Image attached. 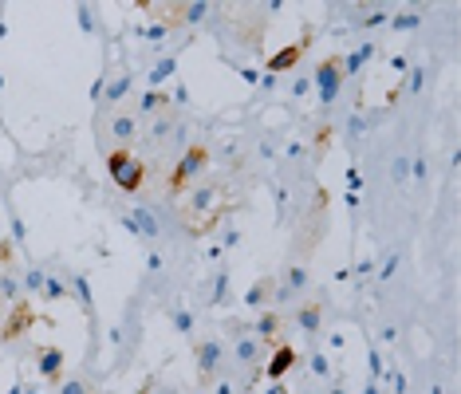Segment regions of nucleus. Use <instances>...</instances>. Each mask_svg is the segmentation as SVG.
I'll return each instance as SVG.
<instances>
[{"label":"nucleus","instance_id":"f704fd0d","mask_svg":"<svg viewBox=\"0 0 461 394\" xmlns=\"http://www.w3.org/2000/svg\"><path fill=\"white\" fill-rule=\"evenodd\" d=\"M371 375H383V359H378V351H371Z\"/></svg>","mask_w":461,"mask_h":394},{"label":"nucleus","instance_id":"c85d7f7f","mask_svg":"<svg viewBox=\"0 0 461 394\" xmlns=\"http://www.w3.org/2000/svg\"><path fill=\"white\" fill-rule=\"evenodd\" d=\"M79 24H83V32H99V20H95V9L79 4Z\"/></svg>","mask_w":461,"mask_h":394},{"label":"nucleus","instance_id":"39448f33","mask_svg":"<svg viewBox=\"0 0 461 394\" xmlns=\"http://www.w3.org/2000/svg\"><path fill=\"white\" fill-rule=\"evenodd\" d=\"M194 359H197V378H201V386H209L225 367V343L221 339H197Z\"/></svg>","mask_w":461,"mask_h":394},{"label":"nucleus","instance_id":"9b49d317","mask_svg":"<svg viewBox=\"0 0 461 394\" xmlns=\"http://www.w3.org/2000/svg\"><path fill=\"white\" fill-rule=\"evenodd\" d=\"M36 363H40V375H43V383H63V351L60 347H40V351H36Z\"/></svg>","mask_w":461,"mask_h":394},{"label":"nucleus","instance_id":"ddd939ff","mask_svg":"<svg viewBox=\"0 0 461 394\" xmlns=\"http://www.w3.org/2000/svg\"><path fill=\"white\" fill-rule=\"evenodd\" d=\"M166 12H174V24H205V16H213V4L189 0V4H170Z\"/></svg>","mask_w":461,"mask_h":394},{"label":"nucleus","instance_id":"ea45409f","mask_svg":"<svg viewBox=\"0 0 461 394\" xmlns=\"http://www.w3.org/2000/svg\"><path fill=\"white\" fill-rule=\"evenodd\" d=\"M327 394H343V390H339V386H335V390H327Z\"/></svg>","mask_w":461,"mask_h":394},{"label":"nucleus","instance_id":"6ab92c4d","mask_svg":"<svg viewBox=\"0 0 461 394\" xmlns=\"http://www.w3.org/2000/svg\"><path fill=\"white\" fill-rule=\"evenodd\" d=\"M174 127H178V122H174V115H170V111H162V115H154V122H150V130H146V138L162 146L166 138H170V130H174Z\"/></svg>","mask_w":461,"mask_h":394},{"label":"nucleus","instance_id":"72a5a7b5","mask_svg":"<svg viewBox=\"0 0 461 394\" xmlns=\"http://www.w3.org/2000/svg\"><path fill=\"white\" fill-rule=\"evenodd\" d=\"M142 36H146V40H162V36H166V24H150V28H142Z\"/></svg>","mask_w":461,"mask_h":394},{"label":"nucleus","instance_id":"cd10ccee","mask_svg":"<svg viewBox=\"0 0 461 394\" xmlns=\"http://www.w3.org/2000/svg\"><path fill=\"white\" fill-rule=\"evenodd\" d=\"M418 24H422L418 12H398V16H391V28H398V32L402 28H418Z\"/></svg>","mask_w":461,"mask_h":394},{"label":"nucleus","instance_id":"dca6fc26","mask_svg":"<svg viewBox=\"0 0 461 394\" xmlns=\"http://www.w3.org/2000/svg\"><path fill=\"white\" fill-rule=\"evenodd\" d=\"M319 324H324V304L312 300V304H304V308L296 312V327H300L304 335H316Z\"/></svg>","mask_w":461,"mask_h":394},{"label":"nucleus","instance_id":"7c9ffc66","mask_svg":"<svg viewBox=\"0 0 461 394\" xmlns=\"http://www.w3.org/2000/svg\"><path fill=\"white\" fill-rule=\"evenodd\" d=\"M422 83H426V68H414V71H410L406 91H410V95H414V91H422Z\"/></svg>","mask_w":461,"mask_h":394},{"label":"nucleus","instance_id":"2eb2a0df","mask_svg":"<svg viewBox=\"0 0 461 394\" xmlns=\"http://www.w3.org/2000/svg\"><path fill=\"white\" fill-rule=\"evenodd\" d=\"M127 225H130V229H138L142 237H158V217H154L146 206H130Z\"/></svg>","mask_w":461,"mask_h":394},{"label":"nucleus","instance_id":"423d86ee","mask_svg":"<svg viewBox=\"0 0 461 394\" xmlns=\"http://www.w3.org/2000/svg\"><path fill=\"white\" fill-rule=\"evenodd\" d=\"M312 83H316V91H319V103L332 107L335 99H339V91H343V55H327V60H319Z\"/></svg>","mask_w":461,"mask_h":394},{"label":"nucleus","instance_id":"0eeeda50","mask_svg":"<svg viewBox=\"0 0 461 394\" xmlns=\"http://www.w3.org/2000/svg\"><path fill=\"white\" fill-rule=\"evenodd\" d=\"M233 355H237V363H245L248 367V375H260L265 371V359H268V347L260 339H256L253 331H240V335H233Z\"/></svg>","mask_w":461,"mask_h":394},{"label":"nucleus","instance_id":"f3484780","mask_svg":"<svg viewBox=\"0 0 461 394\" xmlns=\"http://www.w3.org/2000/svg\"><path fill=\"white\" fill-rule=\"evenodd\" d=\"M43 300H71V292H68V280H63L60 272H55V268H48V276H43V292H40Z\"/></svg>","mask_w":461,"mask_h":394},{"label":"nucleus","instance_id":"c756f323","mask_svg":"<svg viewBox=\"0 0 461 394\" xmlns=\"http://www.w3.org/2000/svg\"><path fill=\"white\" fill-rule=\"evenodd\" d=\"M174 327H178L181 335H189L194 331V316H189V312H174Z\"/></svg>","mask_w":461,"mask_h":394},{"label":"nucleus","instance_id":"9d476101","mask_svg":"<svg viewBox=\"0 0 461 394\" xmlns=\"http://www.w3.org/2000/svg\"><path fill=\"white\" fill-rule=\"evenodd\" d=\"M248 331L256 335V339L265 343L268 351H272L276 343H284L280 339V331H284V319H280V312H260V319H256L253 327H248Z\"/></svg>","mask_w":461,"mask_h":394},{"label":"nucleus","instance_id":"c9c22d12","mask_svg":"<svg viewBox=\"0 0 461 394\" xmlns=\"http://www.w3.org/2000/svg\"><path fill=\"white\" fill-rule=\"evenodd\" d=\"M237 240H240V233H237V229H229V233H225V249H233Z\"/></svg>","mask_w":461,"mask_h":394},{"label":"nucleus","instance_id":"20e7f679","mask_svg":"<svg viewBox=\"0 0 461 394\" xmlns=\"http://www.w3.org/2000/svg\"><path fill=\"white\" fill-rule=\"evenodd\" d=\"M99 134L107 138V142H115V150H130V142H134V134H138V122H134V115H127V111H102L99 115Z\"/></svg>","mask_w":461,"mask_h":394},{"label":"nucleus","instance_id":"4468645a","mask_svg":"<svg viewBox=\"0 0 461 394\" xmlns=\"http://www.w3.org/2000/svg\"><path fill=\"white\" fill-rule=\"evenodd\" d=\"M272 292H276V276H260V280L245 292V304L248 308H268V304H272Z\"/></svg>","mask_w":461,"mask_h":394},{"label":"nucleus","instance_id":"6e6552de","mask_svg":"<svg viewBox=\"0 0 461 394\" xmlns=\"http://www.w3.org/2000/svg\"><path fill=\"white\" fill-rule=\"evenodd\" d=\"M32 324H36V312H32V304H28V300H16V304H12V308H9V319L0 324V339H4V343L20 339V335H24Z\"/></svg>","mask_w":461,"mask_h":394},{"label":"nucleus","instance_id":"f8f14e48","mask_svg":"<svg viewBox=\"0 0 461 394\" xmlns=\"http://www.w3.org/2000/svg\"><path fill=\"white\" fill-rule=\"evenodd\" d=\"M307 43H312V32H307L304 40L288 43V48H284V52L268 55V63H265V68L272 71V75H276V71H292V68H296V63H300V55H304V48H307Z\"/></svg>","mask_w":461,"mask_h":394},{"label":"nucleus","instance_id":"58836bf2","mask_svg":"<svg viewBox=\"0 0 461 394\" xmlns=\"http://www.w3.org/2000/svg\"><path fill=\"white\" fill-rule=\"evenodd\" d=\"M268 394H288V390H284V386H272V390H268Z\"/></svg>","mask_w":461,"mask_h":394},{"label":"nucleus","instance_id":"f257e3e1","mask_svg":"<svg viewBox=\"0 0 461 394\" xmlns=\"http://www.w3.org/2000/svg\"><path fill=\"white\" fill-rule=\"evenodd\" d=\"M233 209V189L225 186L221 178H205V181H194L189 193L181 197V225L197 237L213 233L217 221Z\"/></svg>","mask_w":461,"mask_h":394},{"label":"nucleus","instance_id":"2f4dec72","mask_svg":"<svg viewBox=\"0 0 461 394\" xmlns=\"http://www.w3.org/2000/svg\"><path fill=\"white\" fill-rule=\"evenodd\" d=\"M312 375H332V363H327V355H312Z\"/></svg>","mask_w":461,"mask_h":394},{"label":"nucleus","instance_id":"bb28decb","mask_svg":"<svg viewBox=\"0 0 461 394\" xmlns=\"http://www.w3.org/2000/svg\"><path fill=\"white\" fill-rule=\"evenodd\" d=\"M391 178L398 181V186L410 178V158H406V154H398V158H394V162H391Z\"/></svg>","mask_w":461,"mask_h":394},{"label":"nucleus","instance_id":"5701e85b","mask_svg":"<svg viewBox=\"0 0 461 394\" xmlns=\"http://www.w3.org/2000/svg\"><path fill=\"white\" fill-rule=\"evenodd\" d=\"M55 394H99V390H95V386L87 383V378H63Z\"/></svg>","mask_w":461,"mask_h":394},{"label":"nucleus","instance_id":"4c0bfd02","mask_svg":"<svg viewBox=\"0 0 461 394\" xmlns=\"http://www.w3.org/2000/svg\"><path fill=\"white\" fill-rule=\"evenodd\" d=\"M138 394H154V383H142V386H138Z\"/></svg>","mask_w":461,"mask_h":394},{"label":"nucleus","instance_id":"f03ea898","mask_svg":"<svg viewBox=\"0 0 461 394\" xmlns=\"http://www.w3.org/2000/svg\"><path fill=\"white\" fill-rule=\"evenodd\" d=\"M107 174H111V181L122 193H138L142 181H146V162L134 158L130 150H111V154H107Z\"/></svg>","mask_w":461,"mask_h":394},{"label":"nucleus","instance_id":"7ed1b4c3","mask_svg":"<svg viewBox=\"0 0 461 394\" xmlns=\"http://www.w3.org/2000/svg\"><path fill=\"white\" fill-rule=\"evenodd\" d=\"M205 166H209V150H205V146H186L178 154V162H174V170H170V193L189 189L205 174Z\"/></svg>","mask_w":461,"mask_h":394},{"label":"nucleus","instance_id":"4be33fe9","mask_svg":"<svg viewBox=\"0 0 461 394\" xmlns=\"http://www.w3.org/2000/svg\"><path fill=\"white\" fill-rule=\"evenodd\" d=\"M130 91V75H119V79H111V83H107V107H115L122 99V95Z\"/></svg>","mask_w":461,"mask_h":394},{"label":"nucleus","instance_id":"1a4fd4ad","mask_svg":"<svg viewBox=\"0 0 461 394\" xmlns=\"http://www.w3.org/2000/svg\"><path fill=\"white\" fill-rule=\"evenodd\" d=\"M292 367H296V347H292V343H276L272 355L265 359V371H260V375H268L272 383H280Z\"/></svg>","mask_w":461,"mask_h":394},{"label":"nucleus","instance_id":"aec40b11","mask_svg":"<svg viewBox=\"0 0 461 394\" xmlns=\"http://www.w3.org/2000/svg\"><path fill=\"white\" fill-rule=\"evenodd\" d=\"M138 111H146V115H162V111H170V99H166L162 91H146L142 99H138Z\"/></svg>","mask_w":461,"mask_h":394},{"label":"nucleus","instance_id":"412c9836","mask_svg":"<svg viewBox=\"0 0 461 394\" xmlns=\"http://www.w3.org/2000/svg\"><path fill=\"white\" fill-rule=\"evenodd\" d=\"M371 55H375V48H371V43H363V48H359L355 55H343V75H355V71L363 68V63H367Z\"/></svg>","mask_w":461,"mask_h":394},{"label":"nucleus","instance_id":"e433bc0d","mask_svg":"<svg viewBox=\"0 0 461 394\" xmlns=\"http://www.w3.org/2000/svg\"><path fill=\"white\" fill-rule=\"evenodd\" d=\"M217 394H237V390H233L229 383H221V386H217Z\"/></svg>","mask_w":461,"mask_h":394},{"label":"nucleus","instance_id":"b1692460","mask_svg":"<svg viewBox=\"0 0 461 394\" xmlns=\"http://www.w3.org/2000/svg\"><path fill=\"white\" fill-rule=\"evenodd\" d=\"M213 304H229V272L217 268V280H213Z\"/></svg>","mask_w":461,"mask_h":394},{"label":"nucleus","instance_id":"393cba45","mask_svg":"<svg viewBox=\"0 0 461 394\" xmlns=\"http://www.w3.org/2000/svg\"><path fill=\"white\" fill-rule=\"evenodd\" d=\"M43 276H48V268H28V272H24V288L32 292V296H40V292H43Z\"/></svg>","mask_w":461,"mask_h":394},{"label":"nucleus","instance_id":"a878e982","mask_svg":"<svg viewBox=\"0 0 461 394\" xmlns=\"http://www.w3.org/2000/svg\"><path fill=\"white\" fill-rule=\"evenodd\" d=\"M174 68H178V63H174V55H166V60L158 63V68H154V71H150V87L166 83V75H174Z\"/></svg>","mask_w":461,"mask_h":394},{"label":"nucleus","instance_id":"473e14b6","mask_svg":"<svg viewBox=\"0 0 461 394\" xmlns=\"http://www.w3.org/2000/svg\"><path fill=\"white\" fill-rule=\"evenodd\" d=\"M383 20H386V9H371L363 24H367V28H375V24H383Z\"/></svg>","mask_w":461,"mask_h":394},{"label":"nucleus","instance_id":"a211bd4d","mask_svg":"<svg viewBox=\"0 0 461 394\" xmlns=\"http://www.w3.org/2000/svg\"><path fill=\"white\" fill-rule=\"evenodd\" d=\"M68 292H71V300H79V308L91 312V284H87L83 272H71L68 276Z\"/></svg>","mask_w":461,"mask_h":394}]
</instances>
